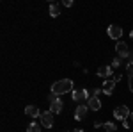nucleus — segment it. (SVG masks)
Returning <instances> with one entry per match:
<instances>
[{"label":"nucleus","instance_id":"1","mask_svg":"<svg viewBox=\"0 0 133 132\" xmlns=\"http://www.w3.org/2000/svg\"><path fill=\"white\" fill-rule=\"evenodd\" d=\"M71 89H73V81L71 79L57 81V82H53V86H51V93H53V95H64V93L71 91Z\"/></svg>","mask_w":133,"mask_h":132},{"label":"nucleus","instance_id":"2","mask_svg":"<svg viewBox=\"0 0 133 132\" xmlns=\"http://www.w3.org/2000/svg\"><path fill=\"white\" fill-rule=\"evenodd\" d=\"M130 114H131V111L126 107V105H117L115 109H114V116H115V120H128L130 118Z\"/></svg>","mask_w":133,"mask_h":132},{"label":"nucleus","instance_id":"3","mask_svg":"<svg viewBox=\"0 0 133 132\" xmlns=\"http://www.w3.org/2000/svg\"><path fill=\"white\" fill-rule=\"evenodd\" d=\"M71 98L82 105L83 102H89V98H91V96H89V91H87V89H75V91H73V95H71Z\"/></svg>","mask_w":133,"mask_h":132},{"label":"nucleus","instance_id":"4","mask_svg":"<svg viewBox=\"0 0 133 132\" xmlns=\"http://www.w3.org/2000/svg\"><path fill=\"white\" fill-rule=\"evenodd\" d=\"M39 122L44 129H51L53 127V112L51 111H44L41 114V118H39Z\"/></svg>","mask_w":133,"mask_h":132},{"label":"nucleus","instance_id":"5","mask_svg":"<svg viewBox=\"0 0 133 132\" xmlns=\"http://www.w3.org/2000/svg\"><path fill=\"white\" fill-rule=\"evenodd\" d=\"M96 73H98V77H101V79H105V81H107V79H112L114 68L110 66V64H105V66H99Z\"/></svg>","mask_w":133,"mask_h":132},{"label":"nucleus","instance_id":"6","mask_svg":"<svg viewBox=\"0 0 133 132\" xmlns=\"http://www.w3.org/2000/svg\"><path fill=\"white\" fill-rule=\"evenodd\" d=\"M115 52H117L119 57H124V59H128V55H130V48H128V45L124 41H117L115 43Z\"/></svg>","mask_w":133,"mask_h":132},{"label":"nucleus","instance_id":"7","mask_svg":"<svg viewBox=\"0 0 133 132\" xmlns=\"http://www.w3.org/2000/svg\"><path fill=\"white\" fill-rule=\"evenodd\" d=\"M107 34H108L112 39H119V38L123 36V29H121L119 25H108V29H107Z\"/></svg>","mask_w":133,"mask_h":132},{"label":"nucleus","instance_id":"8","mask_svg":"<svg viewBox=\"0 0 133 132\" xmlns=\"http://www.w3.org/2000/svg\"><path fill=\"white\" fill-rule=\"evenodd\" d=\"M115 84H117V82L114 81V79H107V81H103V86H101L103 93L110 96V95L114 93V88H115Z\"/></svg>","mask_w":133,"mask_h":132},{"label":"nucleus","instance_id":"9","mask_svg":"<svg viewBox=\"0 0 133 132\" xmlns=\"http://www.w3.org/2000/svg\"><path fill=\"white\" fill-rule=\"evenodd\" d=\"M87 109H89V107H87V104L78 105V107H76V111H75V120H78V122L83 120V118L87 116Z\"/></svg>","mask_w":133,"mask_h":132},{"label":"nucleus","instance_id":"10","mask_svg":"<svg viewBox=\"0 0 133 132\" xmlns=\"http://www.w3.org/2000/svg\"><path fill=\"white\" fill-rule=\"evenodd\" d=\"M25 114H27V116H30V118H41L43 112L39 111L36 105H27V107H25Z\"/></svg>","mask_w":133,"mask_h":132},{"label":"nucleus","instance_id":"11","mask_svg":"<svg viewBox=\"0 0 133 132\" xmlns=\"http://www.w3.org/2000/svg\"><path fill=\"white\" fill-rule=\"evenodd\" d=\"M87 107L92 109V111H99V109H101V100H99L98 96H91L89 102H87Z\"/></svg>","mask_w":133,"mask_h":132},{"label":"nucleus","instance_id":"12","mask_svg":"<svg viewBox=\"0 0 133 132\" xmlns=\"http://www.w3.org/2000/svg\"><path fill=\"white\" fill-rule=\"evenodd\" d=\"M62 109H64V104H62V100H59V98H57V100H53L50 104V111L53 112V114H59Z\"/></svg>","mask_w":133,"mask_h":132},{"label":"nucleus","instance_id":"13","mask_svg":"<svg viewBox=\"0 0 133 132\" xmlns=\"http://www.w3.org/2000/svg\"><path fill=\"white\" fill-rule=\"evenodd\" d=\"M126 73H128V86H130V91L133 93V66L131 64L126 66Z\"/></svg>","mask_w":133,"mask_h":132},{"label":"nucleus","instance_id":"14","mask_svg":"<svg viewBox=\"0 0 133 132\" xmlns=\"http://www.w3.org/2000/svg\"><path fill=\"white\" fill-rule=\"evenodd\" d=\"M61 14V7H59V4H50V16L51 18H57Z\"/></svg>","mask_w":133,"mask_h":132},{"label":"nucleus","instance_id":"15","mask_svg":"<svg viewBox=\"0 0 133 132\" xmlns=\"http://www.w3.org/2000/svg\"><path fill=\"white\" fill-rule=\"evenodd\" d=\"M123 61H124V57H119V55H117V57H115V59L112 61V64H110V66H112L114 70H117V68H121Z\"/></svg>","mask_w":133,"mask_h":132},{"label":"nucleus","instance_id":"16","mask_svg":"<svg viewBox=\"0 0 133 132\" xmlns=\"http://www.w3.org/2000/svg\"><path fill=\"white\" fill-rule=\"evenodd\" d=\"M103 127H105V130L107 132H114L117 127H115V123H112V122H105L103 123Z\"/></svg>","mask_w":133,"mask_h":132},{"label":"nucleus","instance_id":"17","mask_svg":"<svg viewBox=\"0 0 133 132\" xmlns=\"http://www.w3.org/2000/svg\"><path fill=\"white\" fill-rule=\"evenodd\" d=\"M27 132H41V129H39V125L36 122H32L30 125H29V129H27Z\"/></svg>","mask_w":133,"mask_h":132},{"label":"nucleus","instance_id":"18","mask_svg":"<svg viewBox=\"0 0 133 132\" xmlns=\"http://www.w3.org/2000/svg\"><path fill=\"white\" fill-rule=\"evenodd\" d=\"M62 5H64V7H73V0H64Z\"/></svg>","mask_w":133,"mask_h":132},{"label":"nucleus","instance_id":"19","mask_svg":"<svg viewBox=\"0 0 133 132\" xmlns=\"http://www.w3.org/2000/svg\"><path fill=\"white\" fill-rule=\"evenodd\" d=\"M92 96H98V95H99V93H103V89H101V88H98V89H92Z\"/></svg>","mask_w":133,"mask_h":132},{"label":"nucleus","instance_id":"20","mask_svg":"<svg viewBox=\"0 0 133 132\" xmlns=\"http://www.w3.org/2000/svg\"><path fill=\"white\" fill-rule=\"evenodd\" d=\"M128 64H131V66H133V50L130 52V55H128Z\"/></svg>","mask_w":133,"mask_h":132},{"label":"nucleus","instance_id":"21","mask_svg":"<svg viewBox=\"0 0 133 132\" xmlns=\"http://www.w3.org/2000/svg\"><path fill=\"white\" fill-rule=\"evenodd\" d=\"M123 127L124 129H130V118L128 120H123Z\"/></svg>","mask_w":133,"mask_h":132},{"label":"nucleus","instance_id":"22","mask_svg":"<svg viewBox=\"0 0 133 132\" xmlns=\"http://www.w3.org/2000/svg\"><path fill=\"white\" fill-rule=\"evenodd\" d=\"M112 79H114V81H115V82H119V81H121V79H123V75H121V73H117V75H114Z\"/></svg>","mask_w":133,"mask_h":132},{"label":"nucleus","instance_id":"23","mask_svg":"<svg viewBox=\"0 0 133 132\" xmlns=\"http://www.w3.org/2000/svg\"><path fill=\"white\" fill-rule=\"evenodd\" d=\"M73 132H83V130H82V129H75Z\"/></svg>","mask_w":133,"mask_h":132},{"label":"nucleus","instance_id":"24","mask_svg":"<svg viewBox=\"0 0 133 132\" xmlns=\"http://www.w3.org/2000/svg\"><path fill=\"white\" fill-rule=\"evenodd\" d=\"M130 120H131V122H133V112H131V114H130Z\"/></svg>","mask_w":133,"mask_h":132},{"label":"nucleus","instance_id":"25","mask_svg":"<svg viewBox=\"0 0 133 132\" xmlns=\"http://www.w3.org/2000/svg\"><path fill=\"white\" fill-rule=\"evenodd\" d=\"M130 38H131V39H133V31H131V34H130Z\"/></svg>","mask_w":133,"mask_h":132},{"label":"nucleus","instance_id":"26","mask_svg":"<svg viewBox=\"0 0 133 132\" xmlns=\"http://www.w3.org/2000/svg\"><path fill=\"white\" fill-rule=\"evenodd\" d=\"M41 132H48V130H41Z\"/></svg>","mask_w":133,"mask_h":132}]
</instances>
